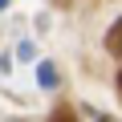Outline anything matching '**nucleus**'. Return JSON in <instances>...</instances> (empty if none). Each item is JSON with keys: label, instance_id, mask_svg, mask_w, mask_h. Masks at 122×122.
Here are the masks:
<instances>
[{"label": "nucleus", "instance_id": "obj_1", "mask_svg": "<svg viewBox=\"0 0 122 122\" xmlns=\"http://www.w3.org/2000/svg\"><path fill=\"white\" fill-rule=\"evenodd\" d=\"M106 49H110L114 57H122V20L110 25V33H106Z\"/></svg>", "mask_w": 122, "mask_h": 122}, {"label": "nucleus", "instance_id": "obj_2", "mask_svg": "<svg viewBox=\"0 0 122 122\" xmlns=\"http://www.w3.org/2000/svg\"><path fill=\"white\" fill-rule=\"evenodd\" d=\"M49 122H77V114H73L69 106H57V110L49 114Z\"/></svg>", "mask_w": 122, "mask_h": 122}, {"label": "nucleus", "instance_id": "obj_3", "mask_svg": "<svg viewBox=\"0 0 122 122\" xmlns=\"http://www.w3.org/2000/svg\"><path fill=\"white\" fill-rule=\"evenodd\" d=\"M41 81H45V86H53V81H57V73H53V65H41Z\"/></svg>", "mask_w": 122, "mask_h": 122}, {"label": "nucleus", "instance_id": "obj_4", "mask_svg": "<svg viewBox=\"0 0 122 122\" xmlns=\"http://www.w3.org/2000/svg\"><path fill=\"white\" fill-rule=\"evenodd\" d=\"M118 90H122V73H118Z\"/></svg>", "mask_w": 122, "mask_h": 122}, {"label": "nucleus", "instance_id": "obj_5", "mask_svg": "<svg viewBox=\"0 0 122 122\" xmlns=\"http://www.w3.org/2000/svg\"><path fill=\"white\" fill-rule=\"evenodd\" d=\"M0 8H4V0H0Z\"/></svg>", "mask_w": 122, "mask_h": 122}]
</instances>
